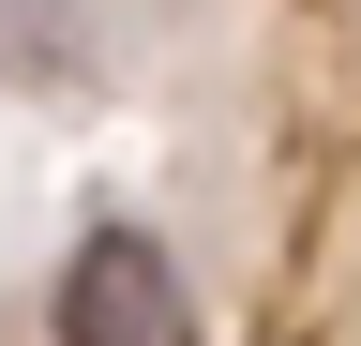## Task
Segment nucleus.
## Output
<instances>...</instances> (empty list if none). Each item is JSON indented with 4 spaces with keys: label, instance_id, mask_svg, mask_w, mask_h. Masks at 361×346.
Wrapping results in <instances>:
<instances>
[{
    "label": "nucleus",
    "instance_id": "1",
    "mask_svg": "<svg viewBox=\"0 0 361 346\" xmlns=\"http://www.w3.org/2000/svg\"><path fill=\"white\" fill-rule=\"evenodd\" d=\"M61 346H196V301H180V256L151 226H90L61 256Z\"/></svg>",
    "mask_w": 361,
    "mask_h": 346
}]
</instances>
